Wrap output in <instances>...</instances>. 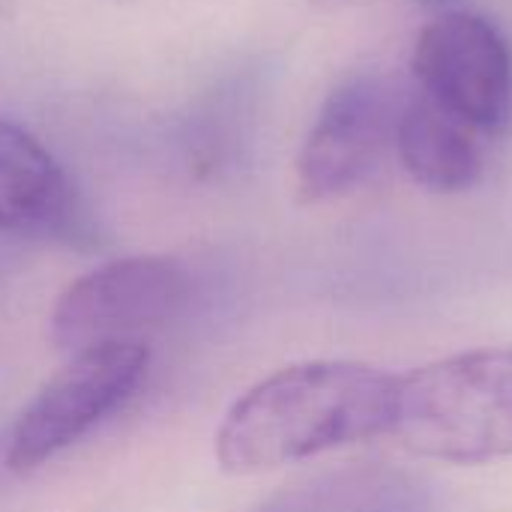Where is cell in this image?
Instances as JSON below:
<instances>
[{"label":"cell","instance_id":"1","mask_svg":"<svg viewBox=\"0 0 512 512\" xmlns=\"http://www.w3.org/2000/svg\"><path fill=\"white\" fill-rule=\"evenodd\" d=\"M396 375L354 360H306L252 384L225 411L213 453L225 474L255 477L390 432Z\"/></svg>","mask_w":512,"mask_h":512},{"label":"cell","instance_id":"2","mask_svg":"<svg viewBox=\"0 0 512 512\" xmlns=\"http://www.w3.org/2000/svg\"><path fill=\"white\" fill-rule=\"evenodd\" d=\"M387 435L411 456L450 465L512 456V348L453 354L396 378Z\"/></svg>","mask_w":512,"mask_h":512},{"label":"cell","instance_id":"3","mask_svg":"<svg viewBox=\"0 0 512 512\" xmlns=\"http://www.w3.org/2000/svg\"><path fill=\"white\" fill-rule=\"evenodd\" d=\"M150 363V345L141 339L105 342L69 354L18 414L3 468L15 477H30L72 450L141 390Z\"/></svg>","mask_w":512,"mask_h":512},{"label":"cell","instance_id":"4","mask_svg":"<svg viewBox=\"0 0 512 512\" xmlns=\"http://www.w3.org/2000/svg\"><path fill=\"white\" fill-rule=\"evenodd\" d=\"M192 300V276L171 255L114 258L69 282L48 318L60 354L105 342H132L162 330Z\"/></svg>","mask_w":512,"mask_h":512},{"label":"cell","instance_id":"5","mask_svg":"<svg viewBox=\"0 0 512 512\" xmlns=\"http://www.w3.org/2000/svg\"><path fill=\"white\" fill-rule=\"evenodd\" d=\"M411 72L420 93L474 132L512 126V45L486 15L447 9L417 36Z\"/></svg>","mask_w":512,"mask_h":512},{"label":"cell","instance_id":"6","mask_svg":"<svg viewBox=\"0 0 512 512\" xmlns=\"http://www.w3.org/2000/svg\"><path fill=\"white\" fill-rule=\"evenodd\" d=\"M399 108L390 84L372 72L333 87L297 153V198L318 204L360 186L393 144Z\"/></svg>","mask_w":512,"mask_h":512},{"label":"cell","instance_id":"7","mask_svg":"<svg viewBox=\"0 0 512 512\" xmlns=\"http://www.w3.org/2000/svg\"><path fill=\"white\" fill-rule=\"evenodd\" d=\"M78 225V198L63 165L12 120L0 117V231L66 237Z\"/></svg>","mask_w":512,"mask_h":512},{"label":"cell","instance_id":"8","mask_svg":"<svg viewBox=\"0 0 512 512\" xmlns=\"http://www.w3.org/2000/svg\"><path fill=\"white\" fill-rule=\"evenodd\" d=\"M393 144L405 171L432 192H465L483 177L477 132L423 93L399 108Z\"/></svg>","mask_w":512,"mask_h":512},{"label":"cell","instance_id":"9","mask_svg":"<svg viewBox=\"0 0 512 512\" xmlns=\"http://www.w3.org/2000/svg\"><path fill=\"white\" fill-rule=\"evenodd\" d=\"M423 477L393 465H351L279 489L246 512H429Z\"/></svg>","mask_w":512,"mask_h":512}]
</instances>
